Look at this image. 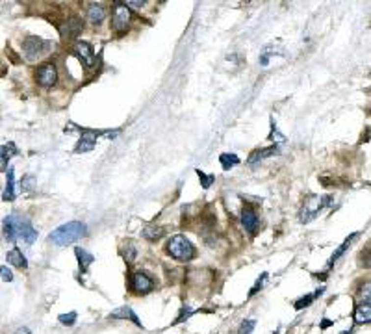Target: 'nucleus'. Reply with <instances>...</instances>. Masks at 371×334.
I'll use <instances>...</instances> for the list:
<instances>
[{"label": "nucleus", "mask_w": 371, "mask_h": 334, "mask_svg": "<svg viewBox=\"0 0 371 334\" xmlns=\"http://www.w3.org/2000/svg\"><path fill=\"white\" fill-rule=\"evenodd\" d=\"M59 321L63 323V325H67V327H71V325H75V321H76V312H69V314H61V316L58 317Z\"/></svg>", "instance_id": "obj_26"}, {"label": "nucleus", "mask_w": 371, "mask_h": 334, "mask_svg": "<svg viewBox=\"0 0 371 334\" xmlns=\"http://www.w3.org/2000/svg\"><path fill=\"white\" fill-rule=\"evenodd\" d=\"M161 234H163V228H160V226H147L143 230V238L149 242H156L161 238Z\"/></svg>", "instance_id": "obj_22"}, {"label": "nucleus", "mask_w": 371, "mask_h": 334, "mask_svg": "<svg viewBox=\"0 0 371 334\" xmlns=\"http://www.w3.org/2000/svg\"><path fill=\"white\" fill-rule=\"evenodd\" d=\"M189 314H191V310H189V306H184V310H182V314H180V316L177 317V323H180V321H182L184 317L189 316Z\"/></svg>", "instance_id": "obj_32"}, {"label": "nucleus", "mask_w": 371, "mask_h": 334, "mask_svg": "<svg viewBox=\"0 0 371 334\" xmlns=\"http://www.w3.org/2000/svg\"><path fill=\"white\" fill-rule=\"evenodd\" d=\"M75 254H76V258H78V264H80V267H82V271H85V269H87V267L93 264V260H95V256H93L91 252H87V250L82 249V247H76Z\"/></svg>", "instance_id": "obj_19"}, {"label": "nucleus", "mask_w": 371, "mask_h": 334, "mask_svg": "<svg viewBox=\"0 0 371 334\" xmlns=\"http://www.w3.org/2000/svg\"><path fill=\"white\" fill-rule=\"evenodd\" d=\"M241 223H243L247 232L254 234L258 230L260 219H258V216H256V212H254L253 208H243V212H241Z\"/></svg>", "instance_id": "obj_12"}, {"label": "nucleus", "mask_w": 371, "mask_h": 334, "mask_svg": "<svg viewBox=\"0 0 371 334\" xmlns=\"http://www.w3.org/2000/svg\"><path fill=\"white\" fill-rule=\"evenodd\" d=\"M265 278H267V273H262V275H260V278H258V280H256V284H254L253 288H251V292H249V295H251V297H253L254 293L258 292V290H260L262 286H264V280H265Z\"/></svg>", "instance_id": "obj_30"}, {"label": "nucleus", "mask_w": 371, "mask_h": 334, "mask_svg": "<svg viewBox=\"0 0 371 334\" xmlns=\"http://www.w3.org/2000/svg\"><path fill=\"white\" fill-rule=\"evenodd\" d=\"M130 288H132V292L137 293V295H143V293H149L152 288H154V282H152V278L149 275L137 271V273H134L132 278H130Z\"/></svg>", "instance_id": "obj_10"}, {"label": "nucleus", "mask_w": 371, "mask_h": 334, "mask_svg": "<svg viewBox=\"0 0 371 334\" xmlns=\"http://www.w3.org/2000/svg\"><path fill=\"white\" fill-rule=\"evenodd\" d=\"M110 317H113V319H130L135 327H141V329H143V323L139 321V317L135 316V312L130 308V306H121V308L113 310L110 314Z\"/></svg>", "instance_id": "obj_14"}, {"label": "nucleus", "mask_w": 371, "mask_h": 334, "mask_svg": "<svg viewBox=\"0 0 371 334\" xmlns=\"http://www.w3.org/2000/svg\"><path fill=\"white\" fill-rule=\"evenodd\" d=\"M75 56L80 59V63L84 67H87V69H91V67L95 65V61H97V56H95V52H93V47L87 41L76 43Z\"/></svg>", "instance_id": "obj_8"}, {"label": "nucleus", "mask_w": 371, "mask_h": 334, "mask_svg": "<svg viewBox=\"0 0 371 334\" xmlns=\"http://www.w3.org/2000/svg\"><path fill=\"white\" fill-rule=\"evenodd\" d=\"M82 132V138H80V141H78V145H76L75 152L76 154H80V152H89V150L95 149V145H97V138L99 136H115L117 132H97V130H80Z\"/></svg>", "instance_id": "obj_7"}, {"label": "nucleus", "mask_w": 371, "mask_h": 334, "mask_svg": "<svg viewBox=\"0 0 371 334\" xmlns=\"http://www.w3.org/2000/svg\"><path fill=\"white\" fill-rule=\"evenodd\" d=\"M6 166H8V160H4L2 156H0V171H4V169H6Z\"/></svg>", "instance_id": "obj_33"}, {"label": "nucleus", "mask_w": 371, "mask_h": 334, "mask_svg": "<svg viewBox=\"0 0 371 334\" xmlns=\"http://www.w3.org/2000/svg\"><path fill=\"white\" fill-rule=\"evenodd\" d=\"M277 150H278L277 145H271V147H267V149H256V150H253V152L249 154V164L253 166V164L260 162V160L269 158V156H273V154H275Z\"/></svg>", "instance_id": "obj_16"}, {"label": "nucleus", "mask_w": 371, "mask_h": 334, "mask_svg": "<svg viewBox=\"0 0 371 334\" xmlns=\"http://www.w3.org/2000/svg\"><path fill=\"white\" fill-rule=\"evenodd\" d=\"M87 232V226L82 221H69L65 225L54 228L51 232V242L58 247H65V245H71L73 242L80 240L82 236H85Z\"/></svg>", "instance_id": "obj_2"}, {"label": "nucleus", "mask_w": 371, "mask_h": 334, "mask_svg": "<svg viewBox=\"0 0 371 334\" xmlns=\"http://www.w3.org/2000/svg\"><path fill=\"white\" fill-rule=\"evenodd\" d=\"M321 327H323V329H327V327H330V321H329V319H323V323H321Z\"/></svg>", "instance_id": "obj_34"}, {"label": "nucleus", "mask_w": 371, "mask_h": 334, "mask_svg": "<svg viewBox=\"0 0 371 334\" xmlns=\"http://www.w3.org/2000/svg\"><path fill=\"white\" fill-rule=\"evenodd\" d=\"M4 236H6L8 242L21 240L26 245H32L37 240V230L32 226V223L28 219L11 214V216L4 219Z\"/></svg>", "instance_id": "obj_1"}, {"label": "nucleus", "mask_w": 371, "mask_h": 334, "mask_svg": "<svg viewBox=\"0 0 371 334\" xmlns=\"http://www.w3.org/2000/svg\"><path fill=\"white\" fill-rule=\"evenodd\" d=\"M0 277H2V280H6V282H11V280H13V273H11V269L6 266H0Z\"/></svg>", "instance_id": "obj_29"}, {"label": "nucleus", "mask_w": 371, "mask_h": 334, "mask_svg": "<svg viewBox=\"0 0 371 334\" xmlns=\"http://www.w3.org/2000/svg\"><path fill=\"white\" fill-rule=\"evenodd\" d=\"M51 49H52L51 41L41 39V37H35V35L26 37L25 43H23V52H25L26 59H30V61L47 56V54L51 52Z\"/></svg>", "instance_id": "obj_5"}, {"label": "nucleus", "mask_w": 371, "mask_h": 334, "mask_svg": "<svg viewBox=\"0 0 371 334\" xmlns=\"http://www.w3.org/2000/svg\"><path fill=\"white\" fill-rule=\"evenodd\" d=\"M35 80H37V84L43 85V87H52V85L56 84V80H58V71H56V67L52 65V63L41 65L37 69V73H35Z\"/></svg>", "instance_id": "obj_9"}, {"label": "nucleus", "mask_w": 371, "mask_h": 334, "mask_svg": "<svg viewBox=\"0 0 371 334\" xmlns=\"http://www.w3.org/2000/svg\"><path fill=\"white\" fill-rule=\"evenodd\" d=\"M321 293H323V290H318V292H314L312 295H306V297H301L299 301H295V308H297V310H303L304 306H308V305H310V303H312V301L316 299L318 295H321Z\"/></svg>", "instance_id": "obj_23"}, {"label": "nucleus", "mask_w": 371, "mask_h": 334, "mask_svg": "<svg viewBox=\"0 0 371 334\" xmlns=\"http://www.w3.org/2000/svg\"><path fill=\"white\" fill-rule=\"evenodd\" d=\"M125 252H123V256H125V260H127V264H132L135 258V249H134V245L132 243H128L127 247H125Z\"/></svg>", "instance_id": "obj_27"}, {"label": "nucleus", "mask_w": 371, "mask_h": 334, "mask_svg": "<svg viewBox=\"0 0 371 334\" xmlns=\"http://www.w3.org/2000/svg\"><path fill=\"white\" fill-rule=\"evenodd\" d=\"M327 202H330L329 195H308L304 199L301 210H299V221L301 223H310L312 219L318 217L321 210L327 206Z\"/></svg>", "instance_id": "obj_4"}, {"label": "nucleus", "mask_w": 371, "mask_h": 334, "mask_svg": "<svg viewBox=\"0 0 371 334\" xmlns=\"http://www.w3.org/2000/svg\"><path fill=\"white\" fill-rule=\"evenodd\" d=\"M165 249H167V252L173 258L180 260V262H189V260L195 256L193 245H191V242H189L186 236H182V234L173 236L167 242V245H165Z\"/></svg>", "instance_id": "obj_3"}, {"label": "nucleus", "mask_w": 371, "mask_h": 334, "mask_svg": "<svg viewBox=\"0 0 371 334\" xmlns=\"http://www.w3.org/2000/svg\"><path fill=\"white\" fill-rule=\"evenodd\" d=\"M106 17V8L102 6L101 2H91L87 6V19L91 25H101Z\"/></svg>", "instance_id": "obj_13"}, {"label": "nucleus", "mask_w": 371, "mask_h": 334, "mask_svg": "<svg viewBox=\"0 0 371 334\" xmlns=\"http://www.w3.org/2000/svg\"><path fill=\"white\" fill-rule=\"evenodd\" d=\"M219 162H221V167H223L225 171H228V169H232V167H236L238 164H239V158H238L236 154L225 152V154H221L219 156Z\"/></svg>", "instance_id": "obj_21"}, {"label": "nucleus", "mask_w": 371, "mask_h": 334, "mask_svg": "<svg viewBox=\"0 0 371 334\" xmlns=\"http://www.w3.org/2000/svg\"><path fill=\"white\" fill-rule=\"evenodd\" d=\"M130 17H132V11L128 8L125 2H117L115 8H113V13H111V28L113 30H127L128 23H130Z\"/></svg>", "instance_id": "obj_6"}, {"label": "nucleus", "mask_w": 371, "mask_h": 334, "mask_svg": "<svg viewBox=\"0 0 371 334\" xmlns=\"http://www.w3.org/2000/svg\"><path fill=\"white\" fill-rule=\"evenodd\" d=\"M6 260H8V264L19 267V269H26V266H28L26 256L23 254V250L21 249H11L8 254H6Z\"/></svg>", "instance_id": "obj_15"}, {"label": "nucleus", "mask_w": 371, "mask_h": 334, "mask_svg": "<svg viewBox=\"0 0 371 334\" xmlns=\"http://www.w3.org/2000/svg\"><path fill=\"white\" fill-rule=\"evenodd\" d=\"M82 28H84L82 19H78V17H71L67 23L61 26V35H63V37H69V39H73V37H76L78 33L82 32Z\"/></svg>", "instance_id": "obj_11"}, {"label": "nucleus", "mask_w": 371, "mask_h": 334, "mask_svg": "<svg viewBox=\"0 0 371 334\" xmlns=\"http://www.w3.org/2000/svg\"><path fill=\"white\" fill-rule=\"evenodd\" d=\"M254 325H256L254 319H247V321H243V323H241V329H239V334H251L253 333Z\"/></svg>", "instance_id": "obj_28"}, {"label": "nucleus", "mask_w": 371, "mask_h": 334, "mask_svg": "<svg viewBox=\"0 0 371 334\" xmlns=\"http://www.w3.org/2000/svg\"><path fill=\"white\" fill-rule=\"evenodd\" d=\"M356 238H358V234H353V236H351V238H347L345 242H344V243H342V245H340V247H338V249H336V252H334V254H332V256H330V260H329V266H334V262H336V260L340 258V256H342V254H344V252H345V250H347V247H349V245H351V243H353L354 240H356Z\"/></svg>", "instance_id": "obj_20"}, {"label": "nucleus", "mask_w": 371, "mask_h": 334, "mask_svg": "<svg viewBox=\"0 0 371 334\" xmlns=\"http://www.w3.org/2000/svg\"><path fill=\"white\" fill-rule=\"evenodd\" d=\"M197 175H199V180H201L203 190H210V186L215 182V175H206V173H203L201 169H197Z\"/></svg>", "instance_id": "obj_24"}, {"label": "nucleus", "mask_w": 371, "mask_h": 334, "mask_svg": "<svg viewBox=\"0 0 371 334\" xmlns=\"http://www.w3.org/2000/svg\"><path fill=\"white\" fill-rule=\"evenodd\" d=\"M271 130H273V132H271L269 139H275V138H277V141H284V139H286L284 136H280V134L277 132V126H275V123L271 125ZM277 141H275V143H277ZM277 145H278V143H277Z\"/></svg>", "instance_id": "obj_31"}, {"label": "nucleus", "mask_w": 371, "mask_h": 334, "mask_svg": "<svg viewBox=\"0 0 371 334\" xmlns=\"http://www.w3.org/2000/svg\"><path fill=\"white\" fill-rule=\"evenodd\" d=\"M371 319V310H370V303H360L356 310H354V321L358 325H364V323H370Z\"/></svg>", "instance_id": "obj_17"}, {"label": "nucleus", "mask_w": 371, "mask_h": 334, "mask_svg": "<svg viewBox=\"0 0 371 334\" xmlns=\"http://www.w3.org/2000/svg\"><path fill=\"white\" fill-rule=\"evenodd\" d=\"M13 154H17V147L13 145V143H8V145H4V149L0 150V156L4 160H9Z\"/></svg>", "instance_id": "obj_25"}, {"label": "nucleus", "mask_w": 371, "mask_h": 334, "mask_svg": "<svg viewBox=\"0 0 371 334\" xmlns=\"http://www.w3.org/2000/svg\"><path fill=\"white\" fill-rule=\"evenodd\" d=\"M2 199L4 200L15 199V176H13V167L8 169V175H6V190L2 193Z\"/></svg>", "instance_id": "obj_18"}, {"label": "nucleus", "mask_w": 371, "mask_h": 334, "mask_svg": "<svg viewBox=\"0 0 371 334\" xmlns=\"http://www.w3.org/2000/svg\"><path fill=\"white\" fill-rule=\"evenodd\" d=\"M17 334H30V331H28V329H26V327H25V329H19Z\"/></svg>", "instance_id": "obj_35"}]
</instances>
